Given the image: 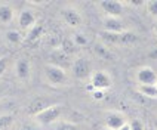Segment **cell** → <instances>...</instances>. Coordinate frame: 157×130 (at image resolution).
Listing matches in <instances>:
<instances>
[{"label": "cell", "mask_w": 157, "mask_h": 130, "mask_svg": "<svg viewBox=\"0 0 157 130\" xmlns=\"http://www.w3.org/2000/svg\"><path fill=\"white\" fill-rule=\"evenodd\" d=\"M102 30L110 31V33H123V31H126V27L120 18L105 17L102 21Z\"/></svg>", "instance_id": "13"}, {"label": "cell", "mask_w": 157, "mask_h": 130, "mask_svg": "<svg viewBox=\"0 0 157 130\" xmlns=\"http://www.w3.org/2000/svg\"><path fill=\"white\" fill-rule=\"evenodd\" d=\"M37 24V19H36L34 12L31 9H22L19 12V17H18V25L22 31H30L33 27Z\"/></svg>", "instance_id": "10"}, {"label": "cell", "mask_w": 157, "mask_h": 130, "mask_svg": "<svg viewBox=\"0 0 157 130\" xmlns=\"http://www.w3.org/2000/svg\"><path fill=\"white\" fill-rule=\"evenodd\" d=\"M8 62H9L8 56H0V77L5 74V71L8 68Z\"/></svg>", "instance_id": "26"}, {"label": "cell", "mask_w": 157, "mask_h": 130, "mask_svg": "<svg viewBox=\"0 0 157 130\" xmlns=\"http://www.w3.org/2000/svg\"><path fill=\"white\" fill-rule=\"evenodd\" d=\"M2 114H3V113H0V115H2Z\"/></svg>", "instance_id": "35"}, {"label": "cell", "mask_w": 157, "mask_h": 130, "mask_svg": "<svg viewBox=\"0 0 157 130\" xmlns=\"http://www.w3.org/2000/svg\"><path fill=\"white\" fill-rule=\"evenodd\" d=\"M104 130H110V129H107V127H105V129H104Z\"/></svg>", "instance_id": "34"}, {"label": "cell", "mask_w": 157, "mask_h": 130, "mask_svg": "<svg viewBox=\"0 0 157 130\" xmlns=\"http://www.w3.org/2000/svg\"><path fill=\"white\" fill-rule=\"evenodd\" d=\"M56 130H78V127L73 121H62L58 124Z\"/></svg>", "instance_id": "25"}, {"label": "cell", "mask_w": 157, "mask_h": 130, "mask_svg": "<svg viewBox=\"0 0 157 130\" xmlns=\"http://www.w3.org/2000/svg\"><path fill=\"white\" fill-rule=\"evenodd\" d=\"M5 37H6V40H8L10 44H19L22 40H24L22 34H21L18 30H8L6 34H5Z\"/></svg>", "instance_id": "20"}, {"label": "cell", "mask_w": 157, "mask_h": 130, "mask_svg": "<svg viewBox=\"0 0 157 130\" xmlns=\"http://www.w3.org/2000/svg\"><path fill=\"white\" fill-rule=\"evenodd\" d=\"M111 84H113V80H111V77L105 71H94L92 72V76H90V86L94 89L105 90V89H110Z\"/></svg>", "instance_id": "7"}, {"label": "cell", "mask_w": 157, "mask_h": 130, "mask_svg": "<svg viewBox=\"0 0 157 130\" xmlns=\"http://www.w3.org/2000/svg\"><path fill=\"white\" fill-rule=\"evenodd\" d=\"M99 6L105 12L107 17H113V18H120L123 13V9H124L123 3L119 2V0H102L99 3Z\"/></svg>", "instance_id": "9"}, {"label": "cell", "mask_w": 157, "mask_h": 130, "mask_svg": "<svg viewBox=\"0 0 157 130\" xmlns=\"http://www.w3.org/2000/svg\"><path fill=\"white\" fill-rule=\"evenodd\" d=\"M92 98H94V99H96V101H101V99H104V98H105L104 90H98V89H94V90H92Z\"/></svg>", "instance_id": "27"}, {"label": "cell", "mask_w": 157, "mask_h": 130, "mask_svg": "<svg viewBox=\"0 0 157 130\" xmlns=\"http://www.w3.org/2000/svg\"><path fill=\"white\" fill-rule=\"evenodd\" d=\"M73 40H74V43H76V46H77V47H82V46H86V44H87L86 35L80 34V33H77V34L73 35Z\"/></svg>", "instance_id": "24"}, {"label": "cell", "mask_w": 157, "mask_h": 130, "mask_svg": "<svg viewBox=\"0 0 157 130\" xmlns=\"http://www.w3.org/2000/svg\"><path fill=\"white\" fill-rule=\"evenodd\" d=\"M55 104H56V102H53V99H51L49 96L40 95V96H37V98H34V99L30 102V105L27 106V114L36 117V115L43 113L44 110H48L49 106H52V105H55Z\"/></svg>", "instance_id": "4"}, {"label": "cell", "mask_w": 157, "mask_h": 130, "mask_svg": "<svg viewBox=\"0 0 157 130\" xmlns=\"http://www.w3.org/2000/svg\"><path fill=\"white\" fill-rule=\"evenodd\" d=\"M129 124H131L132 130H144V124H142L140 120H132Z\"/></svg>", "instance_id": "28"}, {"label": "cell", "mask_w": 157, "mask_h": 130, "mask_svg": "<svg viewBox=\"0 0 157 130\" xmlns=\"http://www.w3.org/2000/svg\"><path fill=\"white\" fill-rule=\"evenodd\" d=\"M15 76L19 81H28L31 76V64L27 58H19L15 62Z\"/></svg>", "instance_id": "12"}, {"label": "cell", "mask_w": 157, "mask_h": 130, "mask_svg": "<svg viewBox=\"0 0 157 130\" xmlns=\"http://www.w3.org/2000/svg\"><path fill=\"white\" fill-rule=\"evenodd\" d=\"M135 76H136L138 86H153V84H157V72L151 67H148V65L140 67L136 69Z\"/></svg>", "instance_id": "5"}, {"label": "cell", "mask_w": 157, "mask_h": 130, "mask_svg": "<svg viewBox=\"0 0 157 130\" xmlns=\"http://www.w3.org/2000/svg\"><path fill=\"white\" fill-rule=\"evenodd\" d=\"M156 34H157V24H156Z\"/></svg>", "instance_id": "33"}, {"label": "cell", "mask_w": 157, "mask_h": 130, "mask_svg": "<svg viewBox=\"0 0 157 130\" xmlns=\"http://www.w3.org/2000/svg\"><path fill=\"white\" fill-rule=\"evenodd\" d=\"M119 130H132V129H131V124H129V123H126V124L123 126L122 129H119Z\"/></svg>", "instance_id": "31"}, {"label": "cell", "mask_w": 157, "mask_h": 130, "mask_svg": "<svg viewBox=\"0 0 157 130\" xmlns=\"http://www.w3.org/2000/svg\"><path fill=\"white\" fill-rule=\"evenodd\" d=\"M61 115H62V105L55 104V105H52V106H49L48 110H44L43 113L36 115L34 118L40 126H48V124L55 123Z\"/></svg>", "instance_id": "3"}, {"label": "cell", "mask_w": 157, "mask_h": 130, "mask_svg": "<svg viewBox=\"0 0 157 130\" xmlns=\"http://www.w3.org/2000/svg\"><path fill=\"white\" fill-rule=\"evenodd\" d=\"M154 127H156V130H157V118L154 120Z\"/></svg>", "instance_id": "32"}, {"label": "cell", "mask_w": 157, "mask_h": 130, "mask_svg": "<svg viewBox=\"0 0 157 130\" xmlns=\"http://www.w3.org/2000/svg\"><path fill=\"white\" fill-rule=\"evenodd\" d=\"M138 92L145 98H151V99H156L157 98V84L153 86H138Z\"/></svg>", "instance_id": "21"}, {"label": "cell", "mask_w": 157, "mask_h": 130, "mask_svg": "<svg viewBox=\"0 0 157 130\" xmlns=\"http://www.w3.org/2000/svg\"><path fill=\"white\" fill-rule=\"evenodd\" d=\"M43 71H44L46 80H48L52 86H62V84H67V81H68L67 69L59 68V67L52 65V64H46Z\"/></svg>", "instance_id": "1"}, {"label": "cell", "mask_w": 157, "mask_h": 130, "mask_svg": "<svg viewBox=\"0 0 157 130\" xmlns=\"http://www.w3.org/2000/svg\"><path fill=\"white\" fill-rule=\"evenodd\" d=\"M148 58H151V59H157V47H154L153 50H150V52H148Z\"/></svg>", "instance_id": "29"}, {"label": "cell", "mask_w": 157, "mask_h": 130, "mask_svg": "<svg viewBox=\"0 0 157 130\" xmlns=\"http://www.w3.org/2000/svg\"><path fill=\"white\" fill-rule=\"evenodd\" d=\"M13 115L12 114H2L0 115V130H6V129H9L12 124H13Z\"/></svg>", "instance_id": "22"}, {"label": "cell", "mask_w": 157, "mask_h": 130, "mask_svg": "<svg viewBox=\"0 0 157 130\" xmlns=\"http://www.w3.org/2000/svg\"><path fill=\"white\" fill-rule=\"evenodd\" d=\"M94 50H95V53L101 58V59H105V61H111V59H114L113 52H111L110 47L104 43H96L95 46H94Z\"/></svg>", "instance_id": "17"}, {"label": "cell", "mask_w": 157, "mask_h": 130, "mask_svg": "<svg viewBox=\"0 0 157 130\" xmlns=\"http://www.w3.org/2000/svg\"><path fill=\"white\" fill-rule=\"evenodd\" d=\"M42 35H43V24H42V22H37V24L27 33V35L24 37V42H27V43H34Z\"/></svg>", "instance_id": "15"}, {"label": "cell", "mask_w": 157, "mask_h": 130, "mask_svg": "<svg viewBox=\"0 0 157 130\" xmlns=\"http://www.w3.org/2000/svg\"><path fill=\"white\" fill-rule=\"evenodd\" d=\"M13 9L6 3L0 5V24H10L13 21Z\"/></svg>", "instance_id": "16"}, {"label": "cell", "mask_w": 157, "mask_h": 130, "mask_svg": "<svg viewBox=\"0 0 157 130\" xmlns=\"http://www.w3.org/2000/svg\"><path fill=\"white\" fill-rule=\"evenodd\" d=\"M145 8H147V12H148L150 17L156 18L157 19V0H150L145 3Z\"/></svg>", "instance_id": "23"}, {"label": "cell", "mask_w": 157, "mask_h": 130, "mask_svg": "<svg viewBox=\"0 0 157 130\" xmlns=\"http://www.w3.org/2000/svg\"><path fill=\"white\" fill-rule=\"evenodd\" d=\"M126 117L119 111H110L105 114V126L110 130H119L126 124Z\"/></svg>", "instance_id": "11"}, {"label": "cell", "mask_w": 157, "mask_h": 130, "mask_svg": "<svg viewBox=\"0 0 157 130\" xmlns=\"http://www.w3.org/2000/svg\"><path fill=\"white\" fill-rule=\"evenodd\" d=\"M71 71H73V76L77 80H86V78H90V76H92L90 62H89V59L83 58V56H78V58H76L73 61Z\"/></svg>", "instance_id": "2"}, {"label": "cell", "mask_w": 157, "mask_h": 130, "mask_svg": "<svg viewBox=\"0 0 157 130\" xmlns=\"http://www.w3.org/2000/svg\"><path fill=\"white\" fill-rule=\"evenodd\" d=\"M5 93H6V87L3 86V84H0V99H3Z\"/></svg>", "instance_id": "30"}, {"label": "cell", "mask_w": 157, "mask_h": 130, "mask_svg": "<svg viewBox=\"0 0 157 130\" xmlns=\"http://www.w3.org/2000/svg\"><path fill=\"white\" fill-rule=\"evenodd\" d=\"M61 15L64 18V21H65V24L67 25L73 27V28H77V27L82 25V15H80V12H78L76 8H73V6H65V8L61 9Z\"/></svg>", "instance_id": "8"}, {"label": "cell", "mask_w": 157, "mask_h": 130, "mask_svg": "<svg viewBox=\"0 0 157 130\" xmlns=\"http://www.w3.org/2000/svg\"><path fill=\"white\" fill-rule=\"evenodd\" d=\"M138 40H140L138 34L133 33V31H129V30L123 31L122 34H120V44H133V43H136Z\"/></svg>", "instance_id": "19"}, {"label": "cell", "mask_w": 157, "mask_h": 130, "mask_svg": "<svg viewBox=\"0 0 157 130\" xmlns=\"http://www.w3.org/2000/svg\"><path fill=\"white\" fill-rule=\"evenodd\" d=\"M120 34L122 33H110V31H99L98 35L101 39V42L107 46H113V44H120Z\"/></svg>", "instance_id": "14"}, {"label": "cell", "mask_w": 157, "mask_h": 130, "mask_svg": "<svg viewBox=\"0 0 157 130\" xmlns=\"http://www.w3.org/2000/svg\"><path fill=\"white\" fill-rule=\"evenodd\" d=\"M49 59H51L49 64L56 65V67L64 68V69H67L68 65H70V67L73 65V62H71V56L70 55H67L61 47H55V49H52L51 53H49Z\"/></svg>", "instance_id": "6"}, {"label": "cell", "mask_w": 157, "mask_h": 130, "mask_svg": "<svg viewBox=\"0 0 157 130\" xmlns=\"http://www.w3.org/2000/svg\"><path fill=\"white\" fill-rule=\"evenodd\" d=\"M59 47H61L67 55H70V56H73L74 53L77 52V46H76V43H74L73 37H65V39H62Z\"/></svg>", "instance_id": "18"}]
</instances>
